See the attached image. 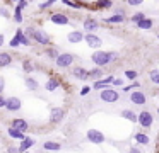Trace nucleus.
Listing matches in <instances>:
<instances>
[{
    "label": "nucleus",
    "mask_w": 159,
    "mask_h": 153,
    "mask_svg": "<svg viewBox=\"0 0 159 153\" xmlns=\"http://www.w3.org/2000/svg\"><path fill=\"white\" fill-rule=\"evenodd\" d=\"M0 17H4V19H11L12 17V12L7 9L5 5H0Z\"/></svg>",
    "instance_id": "obj_33"
},
{
    "label": "nucleus",
    "mask_w": 159,
    "mask_h": 153,
    "mask_svg": "<svg viewBox=\"0 0 159 153\" xmlns=\"http://www.w3.org/2000/svg\"><path fill=\"white\" fill-rule=\"evenodd\" d=\"M121 117L130 121V122H137V114H135L134 111H130V109H123V111H121Z\"/></svg>",
    "instance_id": "obj_26"
},
{
    "label": "nucleus",
    "mask_w": 159,
    "mask_h": 153,
    "mask_svg": "<svg viewBox=\"0 0 159 153\" xmlns=\"http://www.w3.org/2000/svg\"><path fill=\"white\" fill-rule=\"evenodd\" d=\"M60 148H62V145L57 141H45L43 143V150H46V151H58Z\"/></svg>",
    "instance_id": "obj_25"
},
{
    "label": "nucleus",
    "mask_w": 159,
    "mask_h": 153,
    "mask_svg": "<svg viewBox=\"0 0 159 153\" xmlns=\"http://www.w3.org/2000/svg\"><path fill=\"white\" fill-rule=\"evenodd\" d=\"M99 99H101L103 102H108V104H113V102H116L118 99H120V94H118V90H115V88L106 87V88H103V90H101Z\"/></svg>",
    "instance_id": "obj_4"
},
{
    "label": "nucleus",
    "mask_w": 159,
    "mask_h": 153,
    "mask_svg": "<svg viewBox=\"0 0 159 153\" xmlns=\"http://www.w3.org/2000/svg\"><path fill=\"white\" fill-rule=\"evenodd\" d=\"M125 77H127L128 80H135V78H137V71L135 70H127L125 71Z\"/></svg>",
    "instance_id": "obj_39"
},
{
    "label": "nucleus",
    "mask_w": 159,
    "mask_h": 153,
    "mask_svg": "<svg viewBox=\"0 0 159 153\" xmlns=\"http://www.w3.org/2000/svg\"><path fill=\"white\" fill-rule=\"evenodd\" d=\"M12 19H14V22H17V24H21L22 20H24V15H22V9H21L19 5H16L14 12H12Z\"/></svg>",
    "instance_id": "obj_27"
},
{
    "label": "nucleus",
    "mask_w": 159,
    "mask_h": 153,
    "mask_svg": "<svg viewBox=\"0 0 159 153\" xmlns=\"http://www.w3.org/2000/svg\"><path fill=\"white\" fill-rule=\"evenodd\" d=\"M26 34H28V36L31 37L36 44H39V46H45L46 48V46L52 44V37H50V34L46 32V31H43V29H38V27L29 26L28 29H26Z\"/></svg>",
    "instance_id": "obj_2"
},
{
    "label": "nucleus",
    "mask_w": 159,
    "mask_h": 153,
    "mask_svg": "<svg viewBox=\"0 0 159 153\" xmlns=\"http://www.w3.org/2000/svg\"><path fill=\"white\" fill-rule=\"evenodd\" d=\"M16 36H17L19 41H21V46H31V44H33V39H31V37H29L22 29H17V31H16Z\"/></svg>",
    "instance_id": "obj_20"
},
{
    "label": "nucleus",
    "mask_w": 159,
    "mask_h": 153,
    "mask_svg": "<svg viewBox=\"0 0 159 153\" xmlns=\"http://www.w3.org/2000/svg\"><path fill=\"white\" fill-rule=\"evenodd\" d=\"M24 83H26V87L29 88L31 92H34V90H38V87H39V83H38V80L36 78H33L31 75H28L26 77V80H24Z\"/></svg>",
    "instance_id": "obj_23"
},
{
    "label": "nucleus",
    "mask_w": 159,
    "mask_h": 153,
    "mask_svg": "<svg viewBox=\"0 0 159 153\" xmlns=\"http://www.w3.org/2000/svg\"><path fill=\"white\" fill-rule=\"evenodd\" d=\"M106 87H108V85L104 83L103 78H101V80H96V82L93 83V88H96V90H103V88H106Z\"/></svg>",
    "instance_id": "obj_36"
},
{
    "label": "nucleus",
    "mask_w": 159,
    "mask_h": 153,
    "mask_svg": "<svg viewBox=\"0 0 159 153\" xmlns=\"http://www.w3.org/2000/svg\"><path fill=\"white\" fill-rule=\"evenodd\" d=\"M7 153H21V151H19L17 146H9V148H7Z\"/></svg>",
    "instance_id": "obj_44"
},
{
    "label": "nucleus",
    "mask_w": 159,
    "mask_h": 153,
    "mask_svg": "<svg viewBox=\"0 0 159 153\" xmlns=\"http://www.w3.org/2000/svg\"><path fill=\"white\" fill-rule=\"evenodd\" d=\"M139 85H140L139 82H134L132 85H127V87H123V90H125V92H128V90H132V88H139Z\"/></svg>",
    "instance_id": "obj_41"
},
{
    "label": "nucleus",
    "mask_w": 159,
    "mask_h": 153,
    "mask_svg": "<svg viewBox=\"0 0 159 153\" xmlns=\"http://www.w3.org/2000/svg\"><path fill=\"white\" fill-rule=\"evenodd\" d=\"M104 22H106V24H121V22H125V12L121 9L116 10V14L106 17V19H104Z\"/></svg>",
    "instance_id": "obj_13"
},
{
    "label": "nucleus",
    "mask_w": 159,
    "mask_h": 153,
    "mask_svg": "<svg viewBox=\"0 0 159 153\" xmlns=\"http://www.w3.org/2000/svg\"><path fill=\"white\" fill-rule=\"evenodd\" d=\"M50 22L57 24V26H67L70 22V19L63 12H52L50 14Z\"/></svg>",
    "instance_id": "obj_9"
},
{
    "label": "nucleus",
    "mask_w": 159,
    "mask_h": 153,
    "mask_svg": "<svg viewBox=\"0 0 159 153\" xmlns=\"http://www.w3.org/2000/svg\"><path fill=\"white\" fill-rule=\"evenodd\" d=\"M4 90H5V78L0 75V94H4Z\"/></svg>",
    "instance_id": "obj_43"
},
{
    "label": "nucleus",
    "mask_w": 159,
    "mask_h": 153,
    "mask_svg": "<svg viewBox=\"0 0 159 153\" xmlns=\"http://www.w3.org/2000/svg\"><path fill=\"white\" fill-rule=\"evenodd\" d=\"M45 54L50 58V60H53V61H55V60H57V56L60 54V51H58V48H55L53 44H50V46H46V51H45Z\"/></svg>",
    "instance_id": "obj_24"
},
{
    "label": "nucleus",
    "mask_w": 159,
    "mask_h": 153,
    "mask_svg": "<svg viewBox=\"0 0 159 153\" xmlns=\"http://www.w3.org/2000/svg\"><path fill=\"white\" fill-rule=\"evenodd\" d=\"M72 75L75 78H79V80H87V78H89V70H86L84 66H74Z\"/></svg>",
    "instance_id": "obj_16"
},
{
    "label": "nucleus",
    "mask_w": 159,
    "mask_h": 153,
    "mask_svg": "<svg viewBox=\"0 0 159 153\" xmlns=\"http://www.w3.org/2000/svg\"><path fill=\"white\" fill-rule=\"evenodd\" d=\"M137 122L142 128H151L152 126V114L149 111H142L140 114L137 116Z\"/></svg>",
    "instance_id": "obj_10"
},
{
    "label": "nucleus",
    "mask_w": 159,
    "mask_h": 153,
    "mask_svg": "<svg viewBox=\"0 0 159 153\" xmlns=\"http://www.w3.org/2000/svg\"><path fill=\"white\" fill-rule=\"evenodd\" d=\"M67 41L72 43V44L80 43V41H84V32L82 31H70V32L67 34Z\"/></svg>",
    "instance_id": "obj_15"
},
{
    "label": "nucleus",
    "mask_w": 159,
    "mask_h": 153,
    "mask_svg": "<svg viewBox=\"0 0 159 153\" xmlns=\"http://www.w3.org/2000/svg\"><path fill=\"white\" fill-rule=\"evenodd\" d=\"M149 78H151L152 83L159 85V68H154V70L149 71Z\"/></svg>",
    "instance_id": "obj_31"
},
{
    "label": "nucleus",
    "mask_w": 159,
    "mask_h": 153,
    "mask_svg": "<svg viewBox=\"0 0 159 153\" xmlns=\"http://www.w3.org/2000/svg\"><path fill=\"white\" fill-rule=\"evenodd\" d=\"M130 153H140V150H139L137 146H132V148H130Z\"/></svg>",
    "instance_id": "obj_50"
},
{
    "label": "nucleus",
    "mask_w": 159,
    "mask_h": 153,
    "mask_svg": "<svg viewBox=\"0 0 159 153\" xmlns=\"http://www.w3.org/2000/svg\"><path fill=\"white\" fill-rule=\"evenodd\" d=\"M135 141H137L139 145H147V143H149V136L145 134V133H137V134H135Z\"/></svg>",
    "instance_id": "obj_30"
},
{
    "label": "nucleus",
    "mask_w": 159,
    "mask_h": 153,
    "mask_svg": "<svg viewBox=\"0 0 159 153\" xmlns=\"http://www.w3.org/2000/svg\"><path fill=\"white\" fill-rule=\"evenodd\" d=\"M58 0H46V2H41L39 3V10H46V9H50V7L53 5V3H57Z\"/></svg>",
    "instance_id": "obj_35"
},
{
    "label": "nucleus",
    "mask_w": 159,
    "mask_h": 153,
    "mask_svg": "<svg viewBox=\"0 0 159 153\" xmlns=\"http://www.w3.org/2000/svg\"><path fill=\"white\" fill-rule=\"evenodd\" d=\"M7 134H9V138H12V139H17V141H21V139H24V138H26V133L19 131V129L12 128V126L7 129Z\"/></svg>",
    "instance_id": "obj_21"
},
{
    "label": "nucleus",
    "mask_w": 159,
    "mask_h": 153,
    "mask_svg": "<svg viewBox=\"0 0 159 153\" xmlns=\"http://www.w3.org/2000/svg\"><path fill=\"white\" fill-rule=\"evenodd\" d=\"M96 7L98 9H110V7H113V0H98Z\"/></svg>",
    "instance_id": "obj_32"
},
{
    "label": "nucleus",
    "mask_w": 159,
    "mask_h": 153,
    "mask_svg": "<svg viewBox=\"0 0 159 153\" xmlns=\"http://www.w3.org/2000/svg\"><path fill=\"white\" fill-rule=\"evenodd\" d=\"M113 85H115V87H121V85H123V80H121V78H115Z\"/></svg>",
    "instance_id": "obj_46"
},
{
    "label": "nucleus",
    "mask_w": 159,
    "mask_h": 153,
    "mask_svg": "<svg viewBox=\"0 0 159 153\" xmlns=\"http://www.w3.org/2000/svg\"><path fill=\"white\" fill-rule=\"evenodd\" d=\"M17 2H22V0H17ZM17 2H16V3H17Z\"/></svg>",
    "instance_id": "obj_52"
},
{
    "label": "nucleus",
    "mask_w": 159,
    "mask_h": 153,
    "mask_svg": "<svg viewBox=\"0 0 159 153\" xmlns=\"http://www.w3.org/2000/svg\"><path fill=\"white\" fill-rule=\"evenodd\" d=\"M12 65V54L9 51H0V68H7Z\"/></svg>",
    "instance_id": "obj_19"
},
{
    "label": "nucleus",
    "mask_w": 159,
    "mask_h": 153,
    "mask_svg": "<svg viewBox=\"0 0 159 153\" xmlns=\"http://www.w3.org/2000/svg\"><path fill=\"white\" fill-rule=\"evenodd\" d=\"M101 77H103V68H93V70H89V78H93V80H101Z\"/></svg>",
    "instance_id": "obj_29"
},
{
    "label": "nucleus",
    "mask_w": 159,
    "mask_h": 153,
    "mask_svg": "<svg viewBox=\"0 0 159 153\" xmlns=\"http://www.w3.org/2000/svg\"><path fill=\"white\" fill-rule=\"evenodd\" d=\"M157 143H159V139H157Z\"/></svg>",
    "instance_id": "obj_53"
},
{
    "label": "nucleus",
    "mask_w": 159,
    "mask_h": 153,
    "mask_svg": "<svg viewBox=\"0 0 159 153\" xmlns=\"http://www.w3.org/2000/svg\"><path fill=\"white\" fill-rule=\"evenodd\" d=\"M118 58V53H115V51H94L93 54H91V61H93L96 66H106V65L113 63L115 60Z\"/></svg>",
    "instance_id": "obj_1"
},
{
    "label": "nucleus",
    "mask_w": 159,
    "mask_h": 153,
    "mask_svg": "<svg viewBox=\"0 0 159 153\" xmlns=\"http://www.w3.org/2000/svg\"><path fill=\"white\" fill-rule=\"evenodd\" d=\"M135 26H137L139 29H151V27H152V19H147V17H144V19L139 20Z\"/></svg>",
    "instance_id": "obj_28"
},
{
    "label": "nucleus",
    "mask_w": 159,
    "mask_h": 153,
    "mask_svg": "<svg viewBox=\"0 0 159 153\" xmlns=\"http://www.w3.org/2000/svg\"><path fill=\"white\" fill-rule=\"evenodd\" d=\"M82 27H84V31H86V34L94 32V31H98V27H99V22H98L96 19H93V17H87V19H84Z\"/></svg>",
    "instance_id": "obj_12"
},
{
    "label": "nucleus",
    "mask_w": 159,
    "mask_h": 153,
    "mask_svg": "<svg viewBox=\"0 0 159 153\" xmlns=\"http://www.w3.org/2000/svg\"><path fill=\"white\" fill-rule=\"evenodd\" d=\"M60 85H62V82H60V78H58V77H50V78H48V82L45 83V88H46L48 92H55L57 88L60 87Z\"/></svg>",
    "instance_id": "obj_18"
},
{
    "label": "nucleus",
    "mask_w": 159,
    "mask_h": 153,
    "mask_svg": "<svg viewBox=\"0 0 159 153\" xmlns=\"http://www.w3.org/2000/svg\"><path fill=\"white\" fill-rule=\"evenodd\" d=\"M65 117V109L63 107H52L50 111V124H58Z\"/></svg>",
    "instance_id": "obj_5"
},
{
    "label": "nucleus",
    "mask_w": 159,
    "mask_h": 153,
    "mask_svg": "<svg viewBox=\"0 0 159 153\" xmlns=\"http://www.w3.org/2000/svg\"><path fill=\"white\" fill-rule=\"evenodd\" d=\"M9 46H11V48H19V46H21V41H19V37L16 36V34L12 36V39L9 41Z\"/></svg>",
    "instance_id": "obj_37"
},
{
    "label": "nucleus",
    "mask_w": 159,
    "mask_h": 153,
    "mask_svg": "<svg viewBox=\"0 0 159 153\" xmlns=\"http://www.w3.org/2000/svg\"><path fill=\"white\" fill-rule=\"evenodd\" d=\"M103 80H104V83H106V85H110V83H113V80H115V77H113V75H110V77H106V78H103Z\"/></svg>",
    "instance_id": "obj_45"
},
{
    "label": "nucleus",
    "mask_w": 159,
    "mask_h": 153,
    "mask_svg": "<svg viewBox=\"0 0 159 153\" xmlns=\"http://www.w3.org/2000/svg\"><path fill=\"white\" fill-rule=\"evenodd\" d=\"M84 41H86L87 46L93 48V49H99L101 44H103L101 37H99V36H96L94 32H87V34H84Z\"/></svg>",
    "instance_id": "obj_7"
},
{
    "label": "nucleus",
    "mask_w": 159,
    "mask_h": 153,
    "mask_svg": "<svg viewBox=\"0 0 159 153\" xmlns=\"http://www.w3.org/2000/svg\"><path fill=\"white\" fill-rule=\"evenodd\" d=\"M34 139H33V138H29V136H26V138L24 139H21V141H19V146H17V148H19V151H29V148H33V146H34Z\"/></svg>",
    "instance_id": "obj_17"
},
{
    "label": "nucleus",
    "mask_w": 159,
    "mask_h": 153,
    "mask_svg": "<svg viewBox=\"0 0 159 153\" xmlns=\"http://www.w3.org/2000/svg\"><path fill=\"white\" fill-rule=\"evenodd\" d=\"M144 17H145V14H144V12H137V14H134V15H132V22L137 24L139 20H142Z\"/></svg>",
    "instance_id": "obj_38"
},
{
    "label": "nucleus",
    "mask_w": 159,
    "mask_h": 153,
    "mask_svg": "<svg viewBox=\"0 0 159 153\" xmlns=\"http://www.w3.org/2000/svg\"><path fill=\"white\" fill-rule=\"evenodd\" d=\"M12 128H16V129H19V131H22V133H26L29 129V122L26 121V119H22V117H16V119H12Z\"/></svg>",
    "instance_id": "obj_14"
},
{
    "label": "nucleus",
    "mask_w": 159,
    "mask_h": 153,
    "mask_svg": "<svg viewBox=\"0 0 159 153\" xmlns=\"http://www.w3.org/2000/svg\"><path fill=\"white\" fill-rule=\"evenodd\" d=\"M91 92V87H82L80 88V95H87Z\"/></svg>",
    "instance_id": "obj_47"
},
{
    "label": "nucleus",
    "mask_w": 159,
    "mask_h": 153,
    "mask_svg": "<svg viewBox=\"0 0 159 153\" xmlns=\"http://www.w3.org/2000/svg\"><path fill=\"white\" fill-rule=\"evenodd\" d=\"M4 43H5V36L4 34H0V48L4 46Z\"/></svg>",
    "instance_id": "obj_49"
},
{
    "label": "nucleus",
    "mask_w": 159,
    "mask_h": 153,
    "mask_svg": "<svg viewBox=\"0 0 159 153\" xmlns=\"http://www.w3.org/2000/svg\"><path fill=\"white\" fill-rule=\"evenodd\" d=\"M75 61V54L74 53H60L55 60V65L58 68H70Z\"/></svg>",
    "instance_id": "obj_3"
},
{
    "label": "nucleus",
    "mask_w": 159,
    "mask_h": 153,
    "mask_svg": "<svg viewBox=\"0 0 159 153\" xmlns=\"http://www.w3.org/2000/svg\"><path fill=\"white\" fill-rule=\"evenodd\" d=\"M142 2H144V0H127V3H128V5H132V7H137V5H140Z\"/></svg>",
    "instance_id": "obj_42"
},
{
    "label": "nucleus",
    "mask_w": 159,
    "mask_h": 153,
    "mask_svg": "<svg viewBox=\"0 0 159 153\" xmlns=\"http://www.w3.org/2000/svg\"><path fill=\"white\" fill-rule=\"evenodd\" d=\"M86 138H87V141L94 143V145H101V143H104V139H106L99 129H89V131L86 133Z\"/></svg>",
    "instance_id": "obj_6"
},
{
    "label": "nucleus",
    "mask_w": 159,
    "mask_h": 153,
    "mask_svg": "<svg viewBox=\"0 0 159 153\" xmlns=\"http://www.w3.org/2000/svg\"><path fill=\"white\" fill-rule=\"evenodd\" d=\"M157 111H159V109H157Z\"/></svg>",
    "instance_id": "obj_54"
},
{
    "label": "nucleus",
    "mask_w": 159,
    "mask_h": 153,
    "mask_svg": "<svg viewBox=\"0 0 159 153\" xmlns=\"http://www.w3.org/2000/svg\"><path fill=\"white\" fill-rule=\"evenodd\" d=\"M29 3H31V0H22V2H17V3H16V5H19V7H21V9H22V10H24L26 7H29Z\"/></svg>",
    "instance_id": "obj_40"
},
{
    "label": "nucleus",
    "mask_w": 159,
    "mask_h": 153,
    "mask_svg": "<svg viewBox=\"0 0 159 153\" xmlns=\"http://www.w3.org/2000/svg\"><path fill=\"white\" fill-rule=\"evenodd\" d=\"M60 2H62L63 5H67V7H72V9H80V7H82V3L74 2V0H60Z\"/></svg>",
    "instance_id": "obj_34"
},
{
    "label": "nucleus",
    "mask_w": 159,
    "mask_h": 153,
    "mask_svg": "<svg viewBox=\"0 0 159 153\" xmlns=\"http://www.w3.org/2000/svg\"><path fill=\"white\" fill-rule=\"evenodd\" d=\"M130 102L135 104V105H144L145 102H147V95H145L144 92H140V90H134L130 94Z\"/></svg>",
    "instance_id": "obj_11"
},
{
    "label": "nucleus",
    "mask_w": 159,
    "mask_h": 153,
    "mask_svg": "<svg viewBox=\"0 0 159 153\" xmlns=\"http://www.w3.org/2000/svg\"><path fill=\"white\" fill-rule=\"evenodd\" d=\"M22 70H24V73L31 75L33 71H36V63L33 60H24L22 61Z\"/></svg>",
    "instance_id": "obj_22"
},
{
    "label": "nucleus",
    "mask_w": 159,
    "mask_h": 153,
    "mask_svg": "<svg viewBox=\"0 0 159 153\" xmlns=\"http://www.w3.org/2000/svg\"><path fill=\"white\" fill-rule=\"evenodd\" d=\"M9 2H14V3H16V2H17V0H9Z\"/></svg>",
    "instance_id": "obj_51"
},
{
    "label": "nucleus",
    "mask_w": 159,
    "mask_h": 153,
    "mask_svg": "<svg viewBox=\"0 0 159 153\" xmlns=\"http://www.w3.org/2000/svg\"><path fill=\"white\" fill-rule=\"evenodd\" d=\"M5 111H9V112H17V111H21L22 109V102H21V99L19 97H9L7 100H5Z\"/></svg>",
    "instance_id": "obj_8"
},
{
    "label": "nucleus",
    "mask_w": 159,
    "mask_h": 153,
    "mask_svg": "<svg viewBox=\"0 0 159 153\" xmlns=\"http://www.w3.org/2000/svg\"><path fill=\"white\" fill-rule=\"evenodd\" d=\"M5 100H7V99H5L4 95L0 94V109H2V107H5Z\"/></svg>",
    "instance_id": "obj_48"
}]
</instances>
